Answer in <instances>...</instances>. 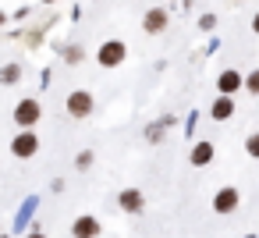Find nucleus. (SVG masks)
<instances>
[{
  "mask_svg": "<svg viewBox=\"0 0 259 238\" xmlns=\"http://www.w3.org/2000/svg\"><path fill=\"white\" fill-rule=\"evenodd\" d=\"M18 75H22V68L18 64H8L4 71H0V82H18Z\"/></svg>",
  "mask_w": 259,
  "mask_h": 238,
  "instance_id": "4468645a",
  "label": "nucleus"
},
{
  "mask_svg": "<svg viewBox=\"0 0 259 238\" xmlns=\"http://www.w3.org/2000/svg\"><path fill=\"white\" fill-rule=\"evenodd\" d=\"M252 32L259 36V11H255V18H252Z\"/></svg>",
  "mask_w": 259,
  "mask_h": 238,
  "instance_id": "6ab92c4d",
  "label": "nucleus"
},
{
  "mask_svg": "<svg viewBox=\"0 0 259 238\" xmlns=\"http://www.w3.org/2000/svg\"><path fill=\"white\" fill-rule=\"evenodd\" d=\"M11 153H15L18 160L36 156V153H39V139H36V132H32V128H22V132L11 139Z\"/></svg>",
  "mask_w": 259,
  "mask_h": 238,
  "instance_id": "f257e3e1",
  "label": "nucleus"
},
{
  "mask_svg": "<svg viewBox=\"0 0 259 238\" xmlns=\"http://www.w3.org/2000/svg\"><path fill=\"white\" fill-rule=\"evenodd\" d=\"M29 238H47V234H43V231H32V234H29Z\"/></svg>",
  "mask_w": 259,
  "mask_h": 238,
  "instance_id": "aec40b11",
  "label": "nucleus"
},
{
  "mask_svg": "<svg viewBox=\"0 0 259 238\" xmlns=\"http://www.w3.org/2000/svg\"><path fill=\"white\" fill-rule=\"evenodd\" d=\"M142 29H146L149 36L163 32V29H167V11H163V8H153V11H146V18H142Z\"/></svg>",
  "mask_w": 259,
  "mask_h": 238,
  "instance_id": "6e6552de",
  "label": "nucleus"
},
{
  "mask_svg": "<svg viewBox=\"0 0 259 238\" xmlns=\"http://www.w3.org/2000/svg\"><path fill=\"white\" fill-rule=\"evenodd\" d=\"M124 57H128V47H124L121 39H107V43L100 47V54H96V61H100L103 68H117V64H124Z\"/></svg>",
  "mask_w": 259,
  "mask_h": 238,
  "instance_id": "f03ea898",
  "label": "nucleus"
},
{
  "mask_svg": "<svg viewBox=\"0 0 259 238\" xmlns=\"http://www.w3.org/2000/svg\"><path fill=\"white\" fill-rule=\"evenodd\" d=\"M245 89H248L252 96H259V68H255L252 75H245Z\"/></svg>",
  "mask_w": 259,
  "mask_h": 238,
  "instance_id": "2eb2a0df",
  "label": "nucleus"
},
{
  "mask_svg": "<svg viewBox=\"0 0 259 238\" xmlns=\"http://www.w3.org/2000/svg\"><path fill=\"white\" fill-rule=\"evenodd\" d=\"M245 153H248V156H255V160H259V132H252V135H248V139H245Z\"/></svg>",
  "mask_w": 259,
  "mask_h": 238,
  "instance_id": "ddd939ff",
  "label": "nucleus"
},
{
  "mask_svg": "<svg viewBox=\"0 0 259 238\" xmlns=\"http://www.w3.org/2000/svg\"><path fill=\"white\" fill-rule=\"evenodd\" d=\"M64 57H68V64H78V61H82L85 54H82L78 47H68V50H64Z\"/></svg>",
  "mask_w": 259,
  "mask_h": 238,
  "instance_id": "dca6fc26",
  "label": "nucleus"
},
{
  "mask_svg": "<svg viewBox=\"0 0 259 238\" xmlns=\"http://www.w3.org/2000/svg\"><path fill=\"white\" fill-rule=\"evenodd\" d=\"M231 114H234V100L220 93V100H217V103L209 107V117H213V121H227Z\"/></svg>",
  "mask_w": 259,
  "mask_h": 238,
  "instance_id": "9b49d317",
  "label": "nucleus"
},
{
  "mask_svg": "<svg viewBox=\"0 0 259 238\" xmlns=\"http://www.w3.org/2000/svg\"><path fill=\"white\" fill-rule=\"evenodd\" d=\"M117 206H121L124 213H142V210H146V195H142L139 188H124V192L117 195Z\"/></svg>",
  "mask_w": 259,
  "mask_h": 238,
  "instance_id": "0eeeda50",
  "label": "nucleus"
},
{
  "mask_svg": "<svg viewBox=\"0 0 259 238\" xmlns=\"http://www.w3.org/2000/svg\"><path fill=\"white\" fill-rule=\"evenodd\" d=\"M39 117H43L39 100H22V103L15 107V125H18V128H32Z\"/></svg>",
  "mask_w": 259,
  "mask_h": 238,
  "instance_id": "20e7f679",
  "label": "nucleus"
},
{
  "mask_svg": "<svg viewBox=\"0 0 259 238\" xmlns=\"http://www.w3.org/2000/svg\"><path fill=\"white\" fill-rule=\"evenodd\" d=\"M188 160H192V167H206L213 160V142H195L192 153H188Z\"/></svg>",
  "mask_w": 259,
  "mask_h": 238,
  "instance_id": "9d476101",
  "label": "nucleus"
},
{
  "mask_svg": "<svg viewBox=\"0 0 259 238\" xmlns=\"http://www.w3.org/2000/svg\"><path fill=\"white\" fill-rule=\"evenodd\" d=\"M170 125H174V117H160V125H149L146 128V139L149 142H160L163 139V128H170Z\"/></svg>",
  "mask_w": 259,
  "mask_h": 238,
  "instance_id": "f8f14e48",
  "label": "nucleus"
},
{
  "mask_svg": "<svg viewBox=\"0 0 259 238\" xmlns=\"http://www.w3.org/2000/svg\"><path fill=\"white\" fill-rule=\"evenodd\" d=\"M75 164H78V167H89V164H93V153H82V156H78Z\"/></svg>",
  "mask_w": 259,
  "mask_h": 238,
  "instance_id": "a211bd4d",
  "label": "nucleus"
},
{
  "mask_svg": "<svg viewBox=\"0 0 259 238\" xmlns=\"http://www.w3.org/2000/svg\"><path fill=\"white\" fill-rule=\"evenodd\" d=\"M238 206H241V192H238V188H231V185H227V188H220V192L213 195V210H217L220 217L234 213Z\"/></svg>",
  "mask_w": 259,
  "mask_h": 238,
  "instance_id": "39448f33",
  "label": "nucleus"
},
{
  "mask_svg": "<svg viewBox=\"0 0 259 238\" xmlns=\"http://www.w3.org/2000/svg\"><path fill=\"white\" fill-rule=\"evenodd\" d=\"M199 25H202V29H213V25H217V18H213V15H202V18H199Z\"/></svg>",
  "mask_w": 259,
  "mask_h": 238,
  "instance_id": "f3484780",
  "label": "nucleus"
},
{
  "mask_svg": "<svg viewBox=\"0 0 259 238\" xmlns=\"http://www.w3.org/2000/svg\"><path fill=\"white\" fill-rule=\"evenodd\" d=\"M71 234H75V238H96V234H100V220H96V217H78V220L71 224Z\"/></svg>",
  "mask_w": 259,
  "mask_h": 238,
  "instance_id": "1a4fd4ad",
  "label": "nucleus"
},
{
  "mask_svg": "<svg viewBox=\"0 0 259 238\" xmlns=\"http://www.w3.org/2000/svg\"><path fill=\"white\" fill-rule=\"evenodd\" d=\"M93 107H96V100H93V93H89V89H75V93L68 96V114H71V117H78V121H82V117H89V114H93Z\"/></svg>",
  "mask_w": 259,
  "mask_h": 238,
  "instance_id": "7ed1b4c3",
  "label": "nucleus"
},
{
  "mask_svg": "<svg viewBox=\"0 0 259 238\" xmlns=\"http://www.w3.org/2000/svg\"><path fill=\"white\" fill-rule=\"evenodd\" d=\"M217 89H220L224 96H234L238 89H245V78H241L234 68H227V71H220V75H217Z\"/></svg>",
  "mask_w": 259,
  "mask_h": 238,
  "instance_id": "423d86ee",
  "label": "nucleus"
}]
</instances>
